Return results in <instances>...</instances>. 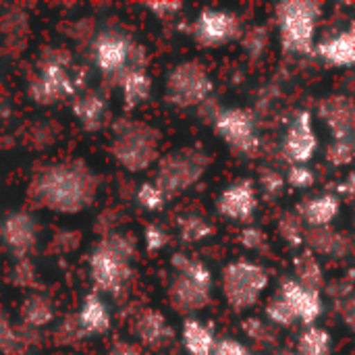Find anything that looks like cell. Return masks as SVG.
<instances>
[{
  "label": "cell",
  "instance_id": "1",
  "mask_svg": "<svg viewBox=\"0 0 355 355\" xmlns=\"http://www.w3.org/2000/svg\"><path fill=\"white\" fill-rule=\"evenodd\" d=\"M100 179L81 160H62L35 173L29 185L31 200L54 214L85 212L98 198Z\"/></svg>",
  "mask_w": 355,
  "mask_h": 355
},
{
  "label": "cell",
  "instance_id": "2",
  "mask_svg": "<svg viewBox=\"0 0 355 355\" xmlns=\"http://www.w3.org/2000/svg\"><path fill=\"white\" fill-rule=\"evenodd\" d=\"M135 239L123 231L104 235L87 258V275L94 293L121 297L135 279Z\"/></svg>",
  "mask_w": 355,
  "mask_h": 355
},
{
  "label": "cell",
  "instance_id": "3",
  "mask_svg": "<svg viewBox=\"0 0 355 355\" xmlns=\"http://www.w3.org/2000/svg\"><path fill=\"white\" fill-rule=\"evenodd\" d=\"M173 277L168 283V304L171 308L185 316L196 318L212 304L214 272L210 266L185 252H175L171 256Z\"/></svg>",
  "mask_w": 355,
  "mask_h": 355
},
{
  "label": "cell",
  "instance_id": "4",
  "mask_svg": "<svg viewBox=\"0 0 355 355\" xmlns=\"http://www.w3.org/2000/svg\"><path fill=\"white\" fill-rule=\"evenodd\" d=\"M108 148L112 160L121 168L137 175L156 166V162L160 160L162 135L150 123L123 116L112 123Z\"/></svg>",
  "mask_w": 355,
  "mask_h": 355
},
{
  "label": "cell",
  "instance_id": "5",
  "mask_svg": "<svg viewBox=\"0 0 355 355\" xmlns=\"http://www.w3.org/2000/svg\"><path fill=\"white\" fill-rule=\"evenodd\" d=\"M79 92H83V75L73 67L71 56L58 48L48 50L37 60L35 73L27 83V98L37 106L73 100Z\"/></svg>",
  "mask_w": 355,
  "mask_h": 355
},
{
  "label": "cell",
  "instance_id": "6",
  "mask_svg": "<svg viewBox=\"0 0 355 355\" xmlns=\"http://www.w3.org/2000/svg\"><path fill=\"white\" fill-rule=\"evenodd\" d=\"M89 56L96 71L110 83H116L133 69H148L146 48L127 31L116 27L100 29L89 44Z\"/></svg>",
  "mask_w": 355,
  "mask_h": 355
},
{
  "label": "cell",
  "instance_id": "7",
  "mask_svg": "<svg viewBox=\"0 0 355 355\" xmlns=\"http://www.w3.org/2000/svg\"><path fill=\"white\" fill-rule=\"evenodd\" d=\"M320 17L322 6L314 0H287L277 4L275 21L283 50L295 56L316 54Z\"/></svg>",
  "mask_w": 355,
  "mask_h": 355
},
{
  "label": "cell",
  "instance_id": "8",
  "mask_svg": "<svg viewBox=\"0 0 355 355\" xmlns=\"http://www.w3.org/2000/svg\"><path fill=\"white\" fill-rule=\"evenodd\" d=\"M218 283L227 306L235 312H248L264 297L270 285V275L260 262L237 258L225 264Z\"/></svg>",
  "mask_w": 355,
  "mask_h": 355
},
{
  "label": "cell",
  "instance_id": "9",
  "mask_svg": "<svg viewBox=\"0 0 355 355\" xmlns=\"http://www.w3.org/2000/svg\"><path fill=\"white\" fill-rule=\"evenodd\" d=\"M214 79L204 62L181 60L171 67L164 77V102L179 110H198L212 100Z\"/></svg>",
  "mask_w": 355,
  "mask_h": 355
},
{
  "label": "cell",
  "instance_id": "10",
  "mask_svg": "<svg viewBox=\"0 0 355 355\" xmlns=\"http://www.w3.org/2000/svg\"><path fill=\"white\" fill-rule=\"evenodd\" d=\"M210 156L202 148H179L166 152L156 162L154 183L168 196H181L193 189L210 168Z\"/></svg>",
  "mask_w": 355,
  "mask_h": 355
},
{
  "label": "cell",
  "instance_id": "11",
  "mask_svg": "<svg viewBox=\"0 0 355 355\" xmlns=\"http://www.w3.org/2000/svg\"><path fill=\"white\" fill-rule=\"evenodd\" d=\"M216 137H220L235 154L254 158L260 152V131L256 114L243 106H220L210 123Z\"/></svg>",
  "mask_w": 355,
  "mask_h": 355
},
{
  "label": "cell",
  "instance_id": "12",
  "mask_svg": "<svg viewBox=\"0 0 355 355\" xmlns=\"http://www.w3.org/2000/svg\"><path fill=\"white\" fill-rule=\"evenodd\" d=\"M189 33L202 48H220L243 35L241 19L229 8H202L191 21Z\"/></svg>",
  "mask_w": 355,
  "mask_h": 355
},
{
  "label": "cell",
  "instance_id": "13",
  "mask_svg": "<svg viewBox=\"0 0 355 355\" xmlns=\"http://www.w3.org/2000/svg\"><path fill=\"white\" fill-rule=\"evenodd\" d=\"M318 133L314 125V114L310 110H300L281 139V156L291 164H310L318 154Z\"/></svg>",
  "mask_w": 355,
  "mask_h": 355
},
{
  "label": "cell",
  "instance_id": "14",
  "mask_svg": "<svg viewBox=\"0 0 355 355\" xmlns=\"http://www.w3.org/2000/svg\"><path fill=\"white\" fill-rule=\"evenodd\" d=\"M40 239V225L27 210L6 212L0 220V243L17 260L27 258Z\"/></svg>",
  "mask_w": 355,
  "mask_h": 355
},
{
  "label": "cell",
  "instance_id": "15",
  "mask_svg": "<svg viewBox=\"0 0 355 355\" xmlns=\"http://www.w3.org/2000/svg\"><path fill=\"white\" fill-rule=\"evenodd\" d=\"M260 206L256 181L243 177L229 183L216 196V212L231 223H250Z\"/></svg>",
  "mask_w": 355,
  "mask_h": 355
},
{
  "label": "cell",
  "instance_id": "16",
  "mask_svg": "<svg viewBox=\"0 0 355 355\" xmlns=\"http://www.w3.org/2000/svg\"><path fill=\"white\" fill-rule=\"evenodd\" d=\"M279 295L289 304V308L293 310L297 322H302L306 327L316 324L322 318V314H324L322 293L320 291H314L310 287H304L293 277H285L281 281Z\"/></svg>",
  "mask_w": 355,
  "mask_h": 355
},
{
  "label": "cell",
  "instance_id": "17",
  "mask_svg": "<svg viewBox=\"0 0 355 355\" xmlns=\"http://www.w3.org/2000/svg\"><path fill=\"white\" fill-rule=\"evenodd\" d=\"M131 335L141 349H162L175 337L166 314L158 308H144L135 314Z\"/></svg>",
  "mask_w": 355,
  "mask_h": 355
},
{
  "label": "cell",
  "instance_id": "18",
  "mask_svg": "<svg viewBox=\"0 0 355 355\" xmlns=\"http://www.w3.org/2000/svg\"><path fill=\"white\" fill-rule=\"evenodd\" d=\"M79 337L83 339H96V337H104L110 333L112 329V312L108 302L98 295V293H87L73 318Z\"/></svg>",
  "mask_w": 355,
  "mask_h": 355
},
{
  "label": "cell",
  "instance_id": "19",
  "mask_svg": "<svg viewBox=\"0 0 355 355\" xmlns=\"http://www.w3.org/2000/svg\"><path fill=\"white\" fill-rule=\"evenodd\" d=\"M318 114L335 141H355V98L329 96L320 102Z\"/></svg>",
  "mask_w": 355,
  "mask_h": 355
},
{
  "label": "cell",
  "instance_id": "20",
  "mask_svg": "<svg viewBox=\"0 0 355 355\" xmlns=\"http://www.w3.org/2000/svg\"><path fill=\"white\" fill-rule=\"evenodd\" d=\"M71 112L81 129L96 133L100 131L110 114L108 96L104 89H83L71 102Z\"/></svg>",
  "mask_w": 355,
  "mask_h": 355
},
{
  "label": "cell",
  "instance_id": "21",
  "mask_svg": "<svg viewBox=\"0 0 355 355\" xmlns=\"http://www.w3.org/2000/svg\"><path fill=\"white\" fill-rule=\"evenodd\" d=\"M295 212L304 220L306 229H329L341 212V198L331 191L316 193L300 202Z\"/></svg>",
  "mask_w": 355,
  "mask_h": 355
},
{
  "label": "cell",
  "instance_id": "22",
  "mask_svg": "<svg viewBox=\"0 0 355 355\" xmlns=\"http://www.w3.org/2000/svg\"><path fill=\"white\" fill-rule=\"evenodd\" d=\"M316 54L331 67H355V23L316 44Z\"/></svg>",
  "mask_w": 355,
  "mask_h": 355
},
{
  "label": "cell",
  "instance_id": "23",
  "mask_svg": "<svg viewBox=\"0 0 355 355\" xmlns=\"http://www.w3.org/2000/svg\"><path fill=\"white\" fill-rule=\"evenodd\" d=\"M181 345L187 355H212L216 347V331L210 322L202 318H183L181 324Z\"/></svg>",
  "mask_w": 355,
  "mask_h": 355
},
{
  "label": "cell",
  "instance_id": "24",
  "mask_svg": "<svg viewBox=\"0 0 355 355\" xmlns=\"http://www.w3.org/2000/svg\"><path fill=\"white\" fill-rule=\"evenodd\" d=\"M114 87L121 94L125 110H137L139 106H144L150 100L154 81H152V75L148 73V69H133V71L125 73L114 83Z\"/></svg>",
  "mask_w": 355,
  "mask_h": 355
},
{
  "label": "cell",
  "instance_id": "25",
  "mask_svg": "<svg viewBox=\"0 0 355 355\" xmlns=\"http://www.w3.org/2000/svg\"><path fill=\"white\" fill-rule=\"evenodd\" d=\"M293 279L302 283L304 287H310L314 291H322L324 287V270L318 260V256L310 250H302L293 258Z\"/></svg>",
  "mask_w": 355,
  "mask_h": 355
},
{
  "label": "cell",
  "instance_id": "26",
  "mask_svg": "<svg viewBox=\"0 0 355 355\" xmlns=\"http://www.w3.org/2000/svg\"><path fill=\"white\" fill-rule=\"evenodd\" d=\"M306 245L316 256H343L349 250V241L331 229H310L306 233Z\"/></svg>",
  "mask_w": 355,
  "mask_h": 355
},
{
  "label": "cell",
  "instance_id": "27",
  "mask_svg": "<svg viewBox=\"0 0 355 355\" xmlns=\"http://www.w3.org/2000/svg\"><path fill=\"white\" fill-rule=\"evenodd\" d=\"M54 304L40 293H31L21 306V318L29 329H44L54 320Z\"/></svg>",
  "mask_w": 355,
  "mask_h": 355
},
{
  "label": "cell",
  "instance_id": "28",
  "mask_svg": "<svg viewBox=\"0 0 355 355\" xmlns=\"http://www.w3.org/2000/svg\"><path fill=\"white\" fill-rule=\"evenodd\" d=\"M297 355H333V337L327 329L312 324L302 331L297 337Z\"/></svg>",
  "mask_w": 355,
  "mask_h": 355
},
{
  "label": "cell",
  "instance_id": "29",
  "mask_svg": "<svg viewBox=\"0 0 355 355\" xmlns=\"http://www.w3.org/2000/svg\"><path fill=\"white\" fill-rule=\"evenodd\" d=\"M177 233H179V239L185 243H202L214 235V225L204 214L189 212V214L179 216Z\"/></svg>",
  "mask_w": 355,
  "mask_h": 355
},
{
  "label": "cell",
  "instance_id": "30",
  "mask_svg": "<svg viewBox=\"0 0 355 355\" xmlns=\"http://www.w3.org/2000/svg\"><path fill=\"white\" fill-rule=\"evenodd\" d=\"M168 196L154 183V181H141L137 187H135V204L148 212V214H156V212H162L164 206L168 204Z\"/></svg>",
  "mask_w": 355,
  "mask_h": 355
},
{
  "label": "cell",
  "instance_id": "31",
  "mask_svg": "<svg viewBox=\"0 0 355 355\" xmlns=\"http://www.w3.org/2000/svg\"><path fill=\"white\" fill-rule=\"evenodd\" d=\"M277 231L281 235V239L291 245V248H297V250H304L306 245V225L304 220L297 216V212H283L279 223H277Z\"/></svg>",
  "mask_w": 355,
  "mask_h": 355
},
{
  "label": "cell",
  "instance_id": "32",
  "mask_svg": "<svg viewBox=\"0 0 355 355\" xmlns=\"http://www.w3.org/2000/svg\"><path fill=\"white\" fill-rule=\"evenodd\" d=\"M264 316H266V322L272 324V327H279V329H291L297 324V318L293 314V310L289 308V304L277 293L275 297H270L264 306Z\"/></svg>",
  "mask_w": 355,
  "mask_h": 355
},
{
  "label": "cell",
  "instance_id": "33",
  "mask_svg": "<svg viewBox=\"0 0 355 355\" xmlns=\"http://www.w3.org/2000/svg\"><path fill=\"white\" fill-rule=\"evenodd\" d=\"M241 333L252 341L258 343L262 347H268L277 341L275 335V327L266 322V318H258V316H248L241 320Z\"/></svg>",
  "mask_w": 355,
  "mask_h": 355
},
{
  "label": "cell",
  "instance_id": "34",
  "mask_svg": "<svg viewBox=\"0 0 355 355\" xmlns=\"http://www.w3.org/2000/svg\"><path fill=\"white\" fill-rule=\"evenodd\" d=\"M141 243H144V250H146L150 256H158V254H162V252L168 248L171 235H168V231H166L162 225H158V223H148V225H144V229H141Z\"/></svg>",
  "mask_w": 355,
  "mask_h": 355
},
{
  "label": "cell",
  "instance_id": "35",
  "mask_svg": "<svg viewBox=\"0 0 355 355\" xmlns=\"http://www.w3.org/2000/svg\"><path fill=\"white\" fill-rule=\"evenodd\" d=\"M256 187H258V193H264L268 198H279L287 187L285 173H281L277 168H262L258 175Z\"/></svg>",
  "mask_w": 355,
  "mask_h": 355
},
{
  "label": "cell",
  "instance_id": "36",
  "mask_svg": "<svg viewBox=\"0 0 355 355\" xmlns=\"http://www.w3.org/2000/svg\"><path fill=\"white\" fill-rule=\"evenodd\" d=\"M285 181H287V187L297 189V191H306V189L314 187L316 173L310 164H291L285 171Z\"/></svg>",
  "mask_w": 355,
  "mask_h": 355
},
{
  "label": "cell",
  "instance_id": "37",
  "mask_svg": "<svg viewBox=\"0 0 355 355\" xmlns=\"http://www.w3.org/2000/svg\"><path fill=\"white\" fill-rule=\"evenodd\" d=\"M243 46H245V52L252 54L254 58L262 56L268 48V42H270V31L264 27V25H258V27H252L250 31H245L243 35Z\"/></svg>",
  "mask_w": 355,
  "mask_h": 355
},
{
  "label": "cell",
  "instance_id": "38",
  "mask_svg": "<svg viewBox=\"0 0 355 355\" xmlns=\"http://www.w3.org/2000/svg\"><path fill=\"white\" fill-rule=\"evenodd\" d=\"M327 160L331 166H347L355 160V141H331L327 148Z\"/></svg>",
  "mask_w": 355,
  "mask_h": 355
},
{
  "label": "cell",
  "instance_id": "39",
  "mask_svg": "<svg viewBox=\"0 0 355 355\" xmlns=\"http://www.w3.org/2000/svg\"><path fill=\"white\" fill-rule=\"evenodd\" d=\"M148 12H152L156 19L160 21H171L175 17H179V12L185 8L183 2H173V0H160V2H146L141 4Z\"/></svg>",
  "mask_w": 355,
  "mask_h": 355
},
{
  "label": "cell",
  "instance_id": "40",
  "mask_svg": "<svg viewBox=\"0 0 355 355\" xmlns=\"http://www.w3.org/2000/svg\"><path fill=\"white\" fill-rule=\"evenodd\" d=\"M239 243L248 252H260V250H264L268 245V235L258 227H245L239 233Z\"/></svg>",
  "mask_w": 355,
  "mask_h": 355
},
{
  "label": "cell",
  "instance_id": "41",
  "mask_svg": "<svg viewBox=\"0 0 355 355\" xmlns=\"http://www.w3.org/2000/svg\"><path fill=\"white\" fill-rule=\"evenodd\" d=\"M212 355H254L250 345L239 341V339H233V337H225V339H218L216 341V347Z\"/></svg>",
  "mask_w": 355,
  "mask_h": 355
},
{
  "label": "cell",
  "instance_id": "42",
  "mask_svg": "<svg viewBox=\"0 0 355 355\" xmlns=\"http://www.w3.org/2000/svg\"><path fill=\"white\" fill-rule=\"evenodd\" d=\"M15 345H17V331H15V327L6 318H0V352L6 354V352L15 349Z\"/></svg>",
  "mask_w": 355,
  "mask_h": 355
},
{
  "label": "cell",
  "instance_id": "43",
  "mask_svg": "<svg viewBox=\"0 0 355 355\" xmlns=\"http://www.w3.org/2000/svg\"><path fill=\"white\" fill-rule=\"evenodd\" d=\"M106 355H146V352L135 343V341H127V339H119L114 341Z\"/></svg>",
  "mask_w": 355,
  "mask_h": 355
},
{
  "label": "cell",
  "instance_id": "44",
  "mask_svg": "<svg viewBox=\"0 0 355 355\" xmlns=\"http://www.w3.org/2000/svg\"><path fill=\"white\" fill-rule=\"evenodd\" d=\"M339 198L343 196V198H347V200H354L355 202V171H352L347 177H345V181L339 185V193H337Z\"/></svg>",
  "mask_w": 355,
  "mask_h": 355
},
{
  "label": "cell",
  "instance_id": "45",
  "mask_svg": "<svg viewBox=\"0 0 355 355\" xmlns=\"http://www.w3.org/2000/svg\"><path fill=\"white\" fill-rule=\"evenodd\" d=\"M345 314H347V316H345V318H347V322L352 324V329L355 331V300H352V302H349V306H347Z\"/></svg>",
  "mask_w": 355,
  "mask_h": 355
},
{
  "label": "cell",
  "instance_id": "46",
  "mask_svg": "<svg viewBox=\"0 0 355 355\" xmlns=\"http://www.w3.org/2000/svg\"><path fill=\"white\" fill-rule=\"evenodd\" d=\"M275 355H297L295 352H287V349H281V352H277Z\"/></svg>",
  "mask_w": 355,
  "mask_h": 355
},
{
  "label": "cell",
  "instance_id": "47",
  "mask_svg": "<svg viewBox=\"0 0 355 355\" xmlns=\"http://www.w3.org/2000/svg\"><path fill=\"white\" fill-rule=\"evenodd\" d=\"M0 112H2V106H0Z\"/></svg>",
  "mask_w": 355,
  "mask_h": 355
}]
</instances>
